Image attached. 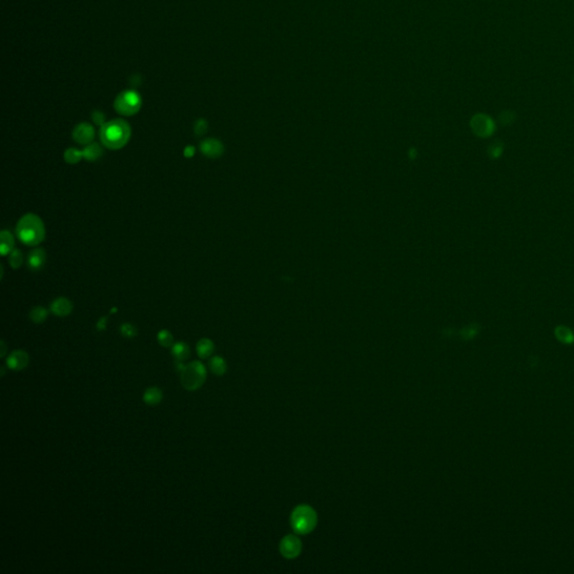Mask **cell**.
<instances>
[{"mask_svg":"<svg viewBox=\"0 0 574 574\" xmlns=\"http://www.w3.org/2000/svg\"><path fill=\"white\" fill-rule=\"evenodd\" d=\"M163 399V392L159 387H149L148 389H146L143 396V401L148 406H156L159 405Z\"/></svg>","mask_w":574,"mask_h":574,"instance_id":"obj_14","label":"cell"},{"mask_svg":"<svg viewBox=\"0 0 574 574\" xmlns=\"http://www.w3.org/2000/svg\"><path fill=\"white\" fill-rule=\"evenodd\" d=\"M516 119H517L516 112L514 110H510V109L502 111L498 116V121L502 123L503 126H506V127L513 125V123L516 121Z\"/></svg>","mask_w":574,"mask_h":574,"instance_id":"obj_22","label":"cell"},{"mask_svg":"<svg viewBox=\"0 0 574 574\" xmlns=\"http://www.w3.org/2000/svg\"><path fill=\"white\" fill-rule=\"evenodd\" d=\"M318 523L317 513L309 506L302 505L294 509L291 516V524L293 530L297 534L311 533Z\"/></svg>","mask_w":574,"mask_h":574,"instance_id":"obj_3","label":"cell"},{"mask_svg":"<svg viewBox=\"0 0 574 574\" xmlns=\"http://www.w3.org/2000/svg\"><path fill=\"white\" fill-rule=\"evenodd\" d=\"M200 150L202 154L209 157V159H218L223 154L224 147L220 140L216 138H206L200 144Z\"/></svg>","mask_w":574,"mask_h":574,"instance_id":"obj_9","label":"cell"},{"mask_svg":"<svg viewBox=\"0 0 574 574\" xmlns=\"http://www.w3.org/2000/svg\"><path fill=\"white\" fill-rule=\"evenodd\" d=\"M181 384L187 390L193 392L204 384L206 379V370L204 364L200 361H192L189 364H185L184 369L181 371Z\"/></svg>","mask_w":574,"mask_h":574,"instance_id":"obj_4","label":"cell"},{"mask_svg":"<svg viewBox=\"0 0 574 574\" xmlns=\"http://www.w3.org/2000/svg\"><path fill=\"white\" fill-rule=\"evenodd\" d=\"M2 347H3L2 357H5V354H6V345H5V341H2Z\"/></svg>","mask_w":574,"mask_h":574,"instance_id":"obj_31","label":"cell"},{"mask_svg":"<svg viewBox=\"0 0 574 574\" xmlns=\"http://www.w3.org/2000/svg\"><path fill=\"white\" fill-rule=\"evenodd\" d=\"M280 553L286 559H295L300 555L302 551L301 539L295 535L285 536L279 545Z\"/></svg>","mask_w":574,"mask_h":574,"instance_id":"obj_7","label":"cell"},{"mask_svg":"<svg viewBox=\"0 0 574 574\" xmlns=\"http://www.w3.org/2000/svg\"><path fill=\"white\" fill-rule=\"evenodd\" d=\"M142 107V100L137 92L123 91L116 98L115 109L122 116H133L137 114Z\"/></svg>","mask_w":574,"mask_h":574,"instance_id":"obj_5","label":"cell"},{"mask_svg":"<svg viewBox=\"0 0 574 574\" xmlns=\"http://www.w3.org/2000/svg\"><path fill=\"white\" fill-rule=\"evenodd\" d=\"M503 153H504V143L500 142V140H496V142H493L489 145L488 156L490 157L491 160H498L499 157L503 155Z\"/></svg>","mask_w":574,"mask_h":574,"instance_id":"obj_23","label":"cell"},{"mask_svg":"<svg viewBox=\"0 0 574 574\" xmlns=\"http://www.w3.org/2000/svg\"><path fill=\"white\" fill-rule=\"evenodd\" d=\"M209 367L211 371L217 376H222L227 371V362L222 357L215 356L210 359Z\"/></svg>","mask_w":574,"mask_h":574,"instance_id":"obj_19","label":"cell"},{"mask_svg":"<svg viewBox=\"0 0 574 574\" xmlns=\"http://www.w3.org/2000/svg\"><path fill=\"white\" fill-rule=\"evenodd\" d=\"M83 159V151L74 147L67 148L64 151V160L69 164H77Z\"/></svg>","mask_w":574,"mask_h":574,"instance_id":"obj_21","label":"cell"},{"mask_svg":"<svg viewBox=\"0 0 574 574\" xmlns=\"http://www.w3.org/2000/svg\"><path fill=\"white\" fill-rule=\"evenodd\" d=\"M83 151V159L88 162L98 161L103 155V148L97 143H91L87 145Z\"/></svg>","mask_w":574,"mask_h":574,"instance_id":"obj_15","label":"cell"},{"mask_svg":"<svg viewBox=\"0 0 574 574\" xmlns=\"http://www.w3.org/2000/svg\"><path fill=\"white\" fill-rule=\"evenodd\" d=\"M16 234L24 245L38 246L45 239V226L42 219L34 213L22 216L16 226Z\"/></svg>","mask_w":574,"mask_h":574,"instance_id":"obj_2","label":"cell"},{"mask_svg":"<svg viewBox=\"0 0 574 574\" xmlns=\"http://www.w3.org/2000/svg\"><path fill=\"white\" fill-rule=\"evenodd\" d=\"M45 262H46V252L43 248L33 249L27 257V266L33 272L42 269Z\"/></svg>","mask_w":574,"mask_h":574,"instance_id":"obj_12","label":"cell"},{"mask_svg":"<svg viewBox=\"0 0 574 574\" xmlns=\"http://www.w3.org/2000/svg\"><path fill=\"white\" fill-rule=\"evenodd\" d=\"M132 136L129 123L123 119H114L107 121L100 127L99 137L105 147L111 150L121 149L126 146Z\"/></svg>","mask_w":574,"mask_h":574,"instance_id":"obj_1","label":"cell"},{"mask_svg":"<svg viewBox=\"0 0 574 574\" xmlns=\"http://www.w3.org/2000/svg\"><path fill=\"white\" fill-rule=\"evenodd\" d=\"M157 341L164 348H170L173 346V335L168 330H161L157 334Z\"/></svg>","mask_w":574,"mask_h":574,"instance_id":"obj_25","label":"cell"},{"mask_svg":"<svg viewBox=\"0 0 574 574\" xmlns=\"http://www.w3.org/2000/svg\"><path fill=\"white\" fill-rule=\"evenodd\" d=\"M213 351H215V343L210 339H207V337L201 339L198 342V345H196V353H198V356L201 359L209 358Z\"/></svg>","mask_w":574,"mask_h":574,"instance_id":"obj_16","label":"cell"},{"mask_svg":"<svg viewBox=\"0 0 574 574\" xmlns=\"http://www.w3.org/2000/svg\"><path fill=\"white\" fill-rule=\"evenodd\" d=\"M555 336L560 342L565 345H572L574 342V333L570 328L565 325H559L555 329Z\"/></svg>","mask_w":574,"mask_h":574,"instance_id":"obj_18","label":"cell"},{"mask_svg":"<svg viewBox=\"0 0 574 574\" xmlns=\"http://www.w3.org/2000/svg\"><path fill=\"white\" fill-rule=\"evenodd\" d=\"M120 333L123 337L132 339V337H135L137 335V328L132 323H123L120 326Z\"/></svg>","mask_w":574,"mask_h":574,"instance_id":"obj_26","label":"cell"},{"mask_svg":"<svg viewBox=\"0 0 574 574\" xmlns=\"http://www.w3.org/2000/svg\"><path fill=\"white\" fill-rule=\"evenodd\" d=\"M47 317H48V311L43 306L33 307L32 311L30 312L31 320L33 321L34 323H37V324L43 323L44 321L47 319Z\"/></svg>","mask_w":574,"mask_h":574,"instance_id":"obj_20","label":"cell"},{"mask_svg":"<svg viewBox=\"0 0 574 574\" xmlns=\"http://www.w3.org/2000/svg\"><path fill=\"white\" fill-rule=\"evenodd\" d=\"M207 131V122L204 119H199L196 120L194 123V133L195 135H198V136H202V135H204Z\"/></svg>","mask_w":574,"mask_h":574,"instance_id":"obj_27","label":"cell"},{"mask_svg":"<svg viewBox=\"0 0 574 574\" xmlns=\"http://www.w3.org/2000/svg\"><path fill=\"white\" fill-rule=\"evenodd\" d=\"M22 262H24V256H22V252L19 249H14L9 254L8 263L14 269L19 268L22 265Z\"/></svg>","mask_w":574,"mask_h":574,"instance_id":"obj_24","label":"cell"},{"mask_svg":"<svg viewBox=\"0 0 574 574\" xmlns=\"http://www.w3.org/2000/svg\"><path fill=\"white\" fill-rule=\"evenodd\" d=\"M471 131L480 138L491 137L496 132V122L486 114H476L470 120Z\"/></svg>","mask_w":574,"mask_h":574,"instance_id":"obj_6","label":"cell"},{"mask_svg":"<svg viewBox=\"0 0 574 574\" xmlns=\"http://www.w3.org/2000/svg\"><path fill=\"white\" fill-rule=\"evenodd\" d=\"M172 354L176 361H185L190 357V348L184 342H176L172 346Z\"/></svg>","mask_w":574,"mask_h":574,"instance_id":"obj_17","label":"cell"},{"mask_svg":"<svg viewBox=\"0 0 574 574\" xmlns=\"http://www.w3.org/2000/svg\"><path fill=\"white\" fill-rule=\"evenodd\" d=\"M6 363H7V367L10 370H14V371H20L22 369H25L28 363H30V356H28V353L24 350H14L11 352L7 360H6Z\"/></svg>","mask_w":574,"mask_h":574,"instance_id":"obj_10","label":"cell"},{"mask_svg":"<svg viewBox=\"0 0 574 574\" xmlns=\"http://www.w3.org/2000/svg\"><path fill=\"white\" fill-rule=\"evenodd\" d=\"M194 153H195V148L193 146H187L184 149V156L188 157V159H191V157L194 155Z\"/></svg>","mask_w":574,"mask_h":574,"instance_id":"obj_29","label":"cell"},{"mask_svg":"<svg viewBox=\"0 0 574 574\" xmlns=\"http://www.w3.org/2000/svg\"><path fill=\"white\" fill-rule=\"evenodd\" d=\"M107 321H108V320H107V318H101V319L98 321V323H97V329H98V331H105V330H106V328H107Z\"/></svg>","mask_w":574,"mask_h":574,"instance_id":"obj_30","label":"cell"},{"mask_svg":"<svg viewBox=\"0 0 574 574\" xmlns=\"http://www.w3.org/2000/svg\"><path fill=\"white\" fill-rule=\"evenodd\" d=\"M0 250H2V255L6 256L10 254L11 251L15 249V238L13 233L8 230H3L0 233Z\"/></svg>","mask_w":574,"mask_h":574,"instance_id":"obj_13","label":"cell"},{"mask_svg":"<svg viewBox=\"0 0 574 574\" xmlns=\"http://www.w3.org/2000/svg\"><path fill=\"white\" fill-rule=\"evenodd\" d=\"M92 120H93V122L95 123V125H98V126H100V127L103 126L105 123L107 122V121H106L105 115L102 114V112L98 111V110H97V111H93V114H92Z\"/></svg>","mask_w":574,"mask_h":574,"instance_id":"obj_28","label":"cell"},{"mask_svg":"<svg viewBox=\"0 0 574 574\" xmlns=\"http://www.w3.org/2000/svg\"><path fill=\"white\" fill-rule=\"evenodd\" d=\"M95 136V132L92 125H90L88 122H81L75 126L73 129L72 137L75 140L77 144L80 145H89L93 142Z\"/></svg>","mask_w":574,"mask_h":574,"instance_id":"obj_8","label":"cell"},{"mask_svg":"<svg viewBox=\"0 0 574 574\" xmlns=\"http://www.w3.org/2000/svg\"><path fill=\"white\" fill-rule=\"evenodd\" d=\"M50 312H52L56 317L63 318L67 317L73 309L72 302L66 297H58L50 303Z\"/></svg>","mask_w":574,"mask_h":574,"instance_id":"obj_11","label":"cell"}]
</instances>
